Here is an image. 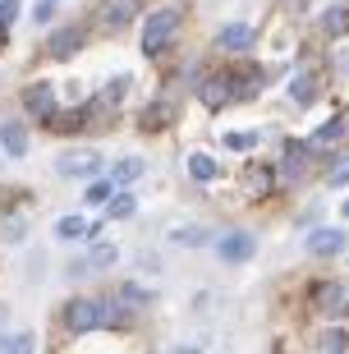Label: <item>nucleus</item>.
Segmentation results:
<instances>
[{
  "label": "nucleus",
  "instance_id": "obj_21",
  "mask_svg": "<svg viewBox=\"0 0 349 354\" xmlns=\"http://www.w3.org/2000/svg\"><path fill=\"white\" fill-rule=\"evenodd\" d=\"M345 133H349V129H345V120L336 115V120H326L322 129H317V138H312V143H322V147H326V143H340Z\"/></svg>",
  "mask_w": 349,
  "mask_h": 354
},
{
  "label": "nucleus",
  "instance_id": "obj_14",
  "mask_svg": "<svg viewBox=\"0 0 349 354\" xmlns=\"http://www.w3.org/2000/svg\"><path fill=\"white\" fill-rule=\"evenodd\" d=\"M55 235H60V239H92V235H97V225L83 221V216H60V221H55Z\"/></svg>",
  "mask_w": 349,
  "mask_h": 354
},
{
  "label": "nucleus",
  "instance_id": "obj_29",
  "mask_svg": "<svg viewBox=\"0 0 349 354\" xmlns=\"http://www.w3.org/2000/svg\"><path fill=\"white\" fill-rule=\"evenodd\" d=\"M253 143H258V133H230L225 138V147H234V152H248Z\"/></svg>",
  "mask_w": 349,
  "mask_h": 354
},
{
  "label": "nucleus",
  "instance_id": "obj_9",
  "mask_svg": "<svg viewBox=\"0 0 349 354\" xmlns=\"http://www.w3.org/2000/svg\"><path fill=\"white\" fill-rule=\"evenodd\" d=\"M345 249V230H312L308 235V253L312 258H331Z\"/></svg>",
  "mask_w": 349,
  "mask_h": 354
},
{
  "label": "nucleus",
  "instance_id": "obj_15",
  "mask_svg": "<svg viewBox=\"0 0 349 354\" xmlns=\"http://www.w3.org/2000/svg\"><path fill=\"white\" fill-rule=\"evenodd\" d=\"M115 263V244H92V253L83 258V263H74V276L88 272V267H111Z\"/></svg>",
  "mask_w": 349,
  "mask_h": 354
},
{
  "label": "nucleus",
  "instance_id": "obj_35",
  "mask_svg": "<svg viewBox=\"0 0 349 354\" xmlns=\"http://www.w3.org/2000/svg\"><path fill=\"white\" fill-rule=\"evenodd\" d=\"M345 313H349V295H345Z\"/></svg>",
  "mask_w": 349,
  "mask_h": 354
},
{
  "label": "nucleus",
  "instance_id": "obj_3",
  "mask_svg": "<svg viewBox=\"0 0 349 354\" xmlns=\"http://www.w3.org/2000/svg\"><path fill=\"white\" fill-rule=\"evenodd\" d=\"M253 235L248 230H230V235H220L216 239V253H220V263H248L253 258Z\"/></svg>",
  "mask_w": 349,
  "mask_h": 354
},
{
  "label": "nucleus",
  "instance_id": "obj_28",
  "mask_svg": "<svg viewBox=\"0 0 349 354\" xmlns=\"http://www.w3.org/2000/svg\"><path fill=\"white\" fill-rule=\"evenodd\" d=\"M120 299L129 304V308H142V304H147V290H138V286H120Z\"/></svg>",
  "mask_w": 349,
  "mask_h": 354
},
{
  "label": "nucleus",
  "instance_id": "obj_30",
  "mask_svg": "<svg viewBox=\"0 0 349 354\" xmlns=\"http://www.w3.org/2000/svg\"><path fill=\"white\" fill-rule=\"evenodd\" d=\"M345 180H349V161L340 157L336 166H331V171H326V184H345Z\"/></svg>",
  "mask_w": 349,
  "mask_h": 354
},
{
  "label": "nucleus",
  "instance_id": "obj_12",
  "mask_svg": "<svg viewBox=\"0 0 349 354\" xmlns=\"http://www.w3.org/2000/svg\"><path fill=\"white\" fill-rule=\"evenodd\" d=\"M216 46H220V51H244V46H253V28H248V24H230V28H220Z\"/></svg>",
  "mask_w": 349,
  "mask_h": 354
},
{
  "label": "nucleus",
  "instance_id": "obj_16",
  "mask_svg": "<svg viewBox=\"0 0 349 354\" xmlns=\"http://www.w3.org/2000/svg\"><path fill=\"white\" fill-rule=\"evenodd\" d=\"M244 194H248V198L272 194V171H267V166H253V171L244 175Z\"/></svg>",
  "mask_w": 349,
  "mask_h": 354
},
{
  "label": "nucleus",
  "instance_id": "obj_5",
  "mask_svg": "<svg viewBox=\"0 0 349 354\" xmlns=\"http://www.w3.org/2000/svg\"><path fill=\"white\" fill-rule=\"evenodd\" d=\"M83 37H88V32H83V28H60V32H51V41H46V55H51V60H69V55L78 51V46H83Z\"/></svg>",
  "mask_w": 349,
  "mask_h": 354
},
{
  "label": "nucleus",
  "instance_id": "obj_2",
  "mask_svg": "<svg viewBox=\"0 0 349 354\" xmlns=\"http://www.w3.org/2000/svg\"><path fill=\"white\" fill-rule=\"evenodd\" d=\"M102 322H106V304H97V299H74L65 308L69 331H92V327H102Z\"/></svg>",
  "mask_w": 349,
  "mask_h": 354
},
{
  "label": "nucleus",
  "instance_id": "obj_7",
  "mask_svg": "<svg viewBox=\"0 0 349 354\" xmlns=\"http://www.w3.org/2000/svg\"><path fill=\"white\" fill-rule=\"evenodd\" d=\"M312 308H317V313H345V290H340L336 281L312 286Z\"/></svg>",
  "mask_w": 349,
  "mask_h": 354
},
{
  "label": "nucleus",
  "instance_id": "obj_27",
  "mask_svg": "<svg viewBox=\"0 0 349 354\" xmlns=\"http://www.w3.org/2000/svg\"><path fill=\"white\" fill-rule=\"evenodd\" d=\"M322 28H326V32H345V28H349V14L345 10H326L322 14Z\"/></svg>",
  "mask_w": 349,
  "mask_h": 354
},
{
  "label": "nucleus",
  "instance_id": "obj_10",
  "mask_svg": "<svg viewBox=\"0 0 349 354\" xmlns=\"http://www.w3.org/2000/svg\"><path fill=\"white\" fill-rule=\"evenodd\" d=\"M225 79H230L234 97H253V92L262 88V69H258V65H239V69H230Z\"/></svg>",
  "mask_w": 349,
  "mask_h": 354
},
{
  "label": "nucleus",
  "instance_id": "obj_4",
  "mask_svg": "<svg viewBox=\"0 0 349 354\" xmlns=\"http://www.w3.org/2000/svg\"><path fill=\"white\" fill-rule=\"evenodd\" d=\"M97 166H102V157L88 152V147H83V152H65V157L55 161V171L65 175V180H78V175L88 180V175H97Z\"/></svg>",
  "mask_w": 349,
  "mask_h": 354
},
{
  "label": "nucleus",
  "instance_id": "obj_17",
  "mask_svg": "<svg viewBox=\"0 0 349 354\" xmlns=\"http://www.w3.org/2000/svg\"><path fill=\"white\" fill-rule=\"evenodd\" d=\"M133 207H138V198H133V194H111V198H106V216H111V221L133 216Z\"/></svg>",
  "mask_w": 349,
  "mask_h": 354
},
{
  "label": "nucleus",
  "instance_id": "obj_18",
  "mask_svg": "<svg viewBox=\"0 0 349 354\" xmlns=\"http://www.w3.org/2000/svg\"><path fill=\"white\" fill-rule=\"evenodd\" d=\"M230 97H234L230 79H207V83H202V102H207V106H220V102H230Z\"/></svg>",
  "mask_w": 349,
  "mask_h": 354
},
{
  "label": "nucleus",
  "instance_id": "obj_23",
  "mask_svg": "<svg viewBox=\"0 0 349 354\" xmlns=\"http://www.w3.org/2000/svg\"><path fill=\"white\" fill-rule=\"evenodd\" d=\"M303 175V147H285V180H299Z\"/></svg>",
  "mask_w": 349,
  "mask_h": 354
},
{
  "label": "nucleus",
  "instance_id": "obj_22",
  "mask_svg": "<svg viewBox=\"0 0 349 354\" xmlns=\"http://www.w3.org/2000/svg\"><path fill=\"white\" fill-rule=\"evenodd\" d=\"M317 354H345V331H322L317 336Z\"/></svg>",
  "mask_w": 349,
  "mask_h": 354
},
{
  "label": "nucleus",
  "instance_id": "obj_6",
  "mask_svg": "<svg viewBox=\"0 0 349 354\" xmlns=\"http://www.w3.org/2000/svg\"><path fill=\"white\" fill-rule=\"evenodd\" d=\"M23 102H28V111H32L37 120L55 115V88H51V83H32V88L23 92Z\"/></svg>",
  "mask_w": 349,
  "mask_h": 354
},
{
  "label": "nucleus",
  "instance_id": "obj_24",
  "mask_svg": "<svg viewBox=\"0 0 349 354\" xmlns=\"http://www.w3.org/2000/svg\"><path fill=\"white\" fill-rule=\"evenodd\" d=\"M175 244L198 249V244H207V230H202V225H180V230H175Z\"/></svg>",
  "mask_w": 349,
  "mask_h": 354
},
{
  "label": "nucleus",
  "instance_id": "obj_33",
  "mask_svg": "<svg viewBox=\"0 0 349 354\" xmlns=\"http://www.w3.org/2000/svg\"><path fill=\"white\" fill-rule=\"evenodd\" d=\"M5 37H10V24H0V46H5Z\"/></svg>",
  "mask_w": 349,
  "mask_h": 354
},
{
  "label": "nucleus",
  "instance_id": "obj_13",
  "mask_svg": "<svg viewBox=\"0 0 349 354\" xmlns=\"http://www.w3.org/2000/svg\"><path fill=\"white\" fill-rule=\"evenodd\" d=\"M0 147H5L10 157H23V152H28V133H23V124L5 120V124H0Z\"/></svg>",
  "mask_w": 349,
  "mask_h": 354
},
{
  "label": "nucleus",
  "instance_id": "obj_26",
  "mask_svg": "<svg viewBox=\"0 0 349 354\" xmlns=\"http://www.w3.org/2000/svg\"><path fill=\"white\" fill-rule=\"evenodd\" d=\"M0 350H5V354H32V336H28V331L5 336V341H0Z\"/></svg>",
  "mask_w": 349,
  "mask_h": 354
},
{
  "label": "nucleus",
  "instance_id": "obj_25",
  "mask_svg": "<svg viewBox=\"0 0 349 354\" xmlns=\"http://www.w3.org/2000/svg\"><path fill=\"white\" fill-rule=\"evenodd\" d=\"M138 175H142V161H138V157L115 161V184H129V180H138Z\"/></svg>",
  "mask_w": 349,
  "mask_h": 354
},
{
  "label": "nucleus",
  "instance_id": "obj_1",
  "mask_svg": "<svg viewBox=\"0 0 349 354\" xmlns=\"http://www.w3.org/2000/svg\"><path fill=\"white\" fill-rule=\"evenodd\" d=\"M175 32H180V10H156L152 19H147V28H142V51L161 55Z\"/></svg>",
  "mask_w": 349,
  "mask_h": 354
},
{
  "label": "nucleus",
  "instance_id": "obj_36",
  "mask_svg": "<svg viewBox=\"0 0 349 354\" xmlns=\"http://www.w3.org/2000/svg\"><path fill=\"white\" fill-rule=\"evenodd\" d=\"M345 216H349V203H345Z\"/></svg>",
  "mask_w": 349,
  "mask_h": 354
},
{
  "label": "nucleus",
  "instance_id": "obj_11",
  "mask_svg": "<svg viewBox=\"0 0 349 354\" xmlns=\"http://www.w3.org/2000/svg\"><path fill=\"white\" fill-rule=\"evenodd\" d=\"M290 102L294 106H312L317 102V74H308V69L294 74V79H290Z\"/></svg>",
  "mask_w": 349,
  "mask_h": 354
},
{
  "label": "nucleus",
  "instance_id": "obj_37",
  "mask_svg": "<svg viewBox=\"0 0 349 354\" xmlns=\"http://www.w3.org/2000/svg\"><path fill=\"white\" fill-rule=\"evenodd\" d=\"M272 354H285V350H272Z\"/></svg>",
  "mask_w": 349,
  "mask_h": 354
},
{
  "label": "nucleus",
  "instance_id": "obj_19",
  "mask_svg": "<svg viewBox=\"0 0 349 354\" xmlns=\"http://www.w3.org/2000/svg\"><path fill=\"white\" fill-rule=\"evenodd\" d=\"M216 161L207 157V152H194V157H189V175H194V180H216Z\"/></svg>",
  "mask_w": 349,
  "mask_h": 354
},
{
  "label": "nucleus",
  "instance_id": "obj_8",
  "mask_svg": "<svg viewBox=\"0 0 349 354\" xmlns=\"http://www.w3.org/2000/svg\"><path fill=\"white\" fill-rule=\"evenodd\" d=\"M133 14H138V0H106V5H102V28H115V32H120Z\"/></svg>",
  "mask_w": 349,
  "mask_h": 354
},
{
  "label": "nucleus",
  "instance_id": "obj_31",
  "mask_svg": "<svg viewBox=\"0 0 349 354\" xmlns=\"http://www.w3.org/2000/svg\"><path fill=\"white\" fill-rule=\"evenodd\" d=\"M14 14H19V0H0V24H10Z\"/></svg>",
  "mask_w": 349,
  "mask_h": 354
},
{
  "label": "nucleus",
  "instance_id": "obj_32",
  "mask_svg": "<svg viewBox=\"0 0 349 354\" xmlns=\"http://www.w3.org/2000/svg\"><path fill=\"white\" fill-rule=\"evenodd\" d=\"M106 198H111V189H106V184H92V189H88V203H106Z\"/></svg>",
  "mask_w": 349,
  "mask_h": 354
},
{
  "label": "nucleus",
  "instance_id": "obj_20",
  "mask_svg": "<svg viewBox=\"0 0 349 354\" xmlns=\"http://www.w3.org/2000/svg\"><path fill=\"white\" fill-rule=\"evenodd\" d=\"M170 115H175V106H170V102H156V106H147L142 124H147V133H152V129H161V124H170Z\"/></svg>",
  "mask_w": 349,
  "mask_h": 354
},
{
  "label": "nucleus",
  "instance_id": "obj_34",
  "mask_svg": "<svg viewBox=\"0 0 349 354\" xmlns=\"http://www.w3.org/2000/svg\"><path fill=\"white\" fill-rule=\"evenodd\" d=\"M290 5H299V10H303V5H308V0H290Z\"/></svg>",
  "mask_w": 349,
  "mask_h": 354
}]
</instances>
